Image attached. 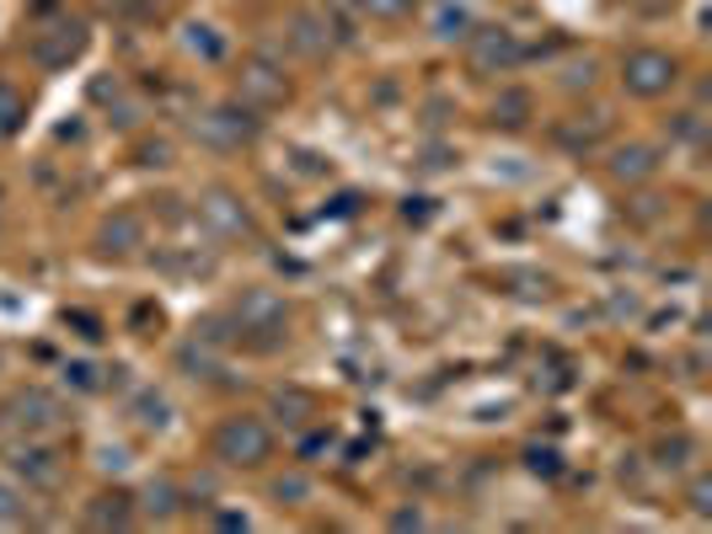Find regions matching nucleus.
<instances>
[{"label":"nucleus","mask_w":712,"mask_h":534,"mask_svg":"<svg viewBox=\"0 0 712 534\" xmlns=\"http://www.w3.org/2000/svg\"><path fill=\"white\" fill-rule=\"evenodd\" d=\"M64 374H75V386H81V390H96V369H92V363H75V369H64Z\"/></svg>","instance_id":"nucleus-34"},{"label":"nucleus","mask_w":712,"mask_h":534,"mask_svg":"<svg viewBox=\"0 0 712 534\" xmlns=\"http://www.w3.org/2000/svg\"><path fill=\"white\" fill-rule=\"evenodd\" d=\"M145 246V219L134 208H113L102 225H96V251L102 257H134Z\"/></svg>","instance_id":"nucleus-11"},{"label":"nucleus","mask_w":712,"mask_h":534,"mask_svg":"<svg viewBox=\"0 0 712 534\" xmlns=\"http://www.w3.org/2000/svg\"><path fill=\"white\" fill-rule=\"evenodd\" d=\"M530 471H558V454H552V449H530Z\"/></svg>","instance_id":"nucleus-33"},{"label":"nucleus","mask_w":712,"mask_h":534,"mask_svg":"<svg viewBox=\"0 0 712 534\" xmlns=\"http://www.w3.org/2000/svg\"><path fill=\"white\" fill-rule=\"evenodd\" d=\"M600 129H606V113H594V119H579V123H568V129H562V134H558V140H562V145H568V150H584V145H594V140H600Z\"/></svg>","instance_id":"nucleus-25"},{"label":"nucleus","mask_w":712,"mask_h":534,"mask_svg":"<svg viewBox=\"0 0 712 534\" xmlns=\"http://www.w3.org/2000/svg\"><path fill=\"white\" fill-rule=\"evenodd\" d=\"M530 119H536V96H530L526 86H504L494 96V123L498 129H526Z\"/></svg>","instance_id":"nucleus-16"},{"label":"nucleus","mask_w":712,"mask_h":534,"mask_svg":"<svg viewBox=\"0 0 712 534\" xmlns=\"http://www.w3.org/2000/svg\"><path fill=\"white\" fill-rule=\"evenodd\" d=\"M675 140H702V113H681L675 119Z\"/></svg>","instance_id":"nucleus-32"},{"label":"nucleus","mask_w":712,"mask_h":534,"mask_svg":"<svg viewBox=\"0 0 712 534\" xmlns=\"http://www.w3.org/2000/svg\"><path fill=\"white\" fill-rule=\"evenodd\" d=\"M183 49L193 60H220V54H225V38H220V28H210V22H187Z\"/></svg>","instance_id":"nucleus-20"},{"label":"nucleus","mask_w":712,"mask_h":534,"mask_svg":"<svg viewBox=\"0 0 712 534\" xmlns=\"http://www.w3.org/2000/svg\"><path fill=\"white\" fill-rule=\"evenodd\" d=\"M87 54V28L81 22H49L43 32H32V64L38 70H70Z\"/></svg>","instance_id":"nucleus-8"},{"label":"nucleus","mask_w":712,"mask_h":534,"mask_svg":"<svg viewBox=\"0 0 712 534\" xmlns=\"http://www.w3.org/2000/svg\"><path fill=\"white\" fill-rule=\"evenodd\" d=\"M17 129H22V96H17V86L0 81V140H11Z\"/></svg>","instance_id":"nucleus-26"},{"label":"nucleus","mask_w":712,"mask_h":534,"mask_svg":"<svg viewBox=\"0 0 712 534\" xmlns=\"http://www.w3.org/2000/svg\"><path fill=\"white\" fill-rule=\"evenodd\" d=\"M370 22H403V17H413L418 11V0H354Z\"/></svg>","instance_id":"nucleus-22"},{"label":"nucleus","mask_w":712,"mask_h":534,"mask_svg":"<svg viewBox=\"0 0 712 534\" xmlns=\"http://www.w3.org/2000/svg\"><path fill=\"white\" fill-rule=\"evenodd\" d=\"M429 518H424V507H397L391 513V530H424Z\"/></svg>","instance_id":"nucleus-30"},{"label":"nucleus","mask_w":712,"mask_h":534,"mask_svg":"<svg viewBox=\"0 0 712 534\" xmlns=\"http://www.w3.org/2000/svg\"><path fill=\"white\" fill-rule=\"evenodd\" d=\"M471 28H477L471 6H461V0H439V6H434L429 32L439 38V43H466V38H471Z\"/></svg>","instance_id":"nucleus-15"},{"label":"nucleus","mask_w":712,"mask_h":534,"mask_svg":"<svg viewBox=\"0 0 712 534\" xmlns=\"http://www.w3.org/2000/svg\"><path fill=\"white\" fill-rule=\"evenodd\" d=\"M199 225L220 240H252L257 236V219H252V204L231 187H210L199 198Z\"/></svg>","instance_id":"nucleus-5"},{"label":"nucleus","mask_w":712,"mask_h":534,"mask_svg":"<svg viewBox=\"0 0 712 534\" xmlns=\"http://www.w3.org/2000/svg\"><path fill=\"white\" fill-rule=\"evenodd\" d=\"M675 81H681V64H675V54H664V49H632V54L621 60V86H627V96L653 102V96L675 91Z\"/></svg>","instance_id":"nucleus-4"},{"label":"nucleus","mask_w":712,"mask_h":534,"mask_svg":"<svg viewBox=\"0 0 712 534\" xmlns=\"http://www.w3.org/2000/svg\"><path fill=\"white\" fill-rule=\"evenodd\" d=\"M466 54H471V64L482 75H509V70L526 64V43H520V32H509V28H471Z\"/></svg>","instance_id":"nucleus-6"},{"label":"nucleus","mask_w":712,"mask_h":534,"mask_svg":"<svg viewBox=\"0 0 712 534\" xmlns=\"http://www.w3.org/2000/svg\"><path fill=\"white\" fill-rule=\"evenodd\" d=\"M691 460H696V439L691 433H670V439H659V449H653V465L659 471H691Z\"/></svg>","instance_id":"nucleus-18"},{"label":"nucleus","mask_w":712,"mask_h":534,"mask_svg":"<svg viewBox=\"0 0 712 534\" xmlns=\"http://www.w3.org/2000/svg\"><path fill=\"white\" fill-rule=\"evenodd\" d=\"M653 172H659V150L643 145V140L617 145V150H611V161H606V177L621 182V187H638V182H649Z\"/></svg>","instance_id":"nucleus-12"},{"label":"nucleus","mask_w":712,"mask_h":534,"mask_svg":"<svg viewBox=\"0 0 712 534\" xmlns=\"http://www.w3.org/2000/svg\"><path fill=\"white\" fill-rule=\"evenodd\" d=\"M166 161H172V145H166V140H155V145L140 150V166H166Z\"/></svg>","instance_id":"nucleus-31"},{"label":"nucleus","mask_w":712,"mask_h":534,"mask_svg":"<svg viewBox=\"0 0 712 534\" xmlns=\"http://www.w3.org/2000/svg\"><path fill=\"white\" fill-rule=\"evenodd\" d=\"M274 503L279 507H306L311 503V475L306 471H284V475H274Z\"/></svg>","instance_id":"nucleus-21"},{"label":"nucleus","mask_w":712,"mask_h":534,"mask_svg":"<svg viewBox=\"0 0 712 534\" xmlns=\"http://www.w3.org/2000/svg\"><path fill=\"white\" fill-rule=\"evenodd\" d=\"M215 460L231 471H263L274 460V428L252 412H231L215 428Z\"/></svg>","instance_id":"nucleus-1"},{"label":"nucleus","mask_w":712,"mask_h":534,"mask_svg":"<svg viewBox=\"0 0 712 534\" xmlns=\"http://www.w3.org/2000/svg\"><path fill=\"white\" fill-rule=\"evenodd\" d=\"M289 43H295V54L322 60V54L333 49V28H327V17H322V11H295V17H289Z\"/></svg>","instance_id":"nucleus-13"},{"label":"nucleus","mask_w":712,"mask_h":534,"mask_svg":"<svg viewBox=\"0 0 712 534\" xmlns=\"http://www.w3.org/2000/svg\"><path fill=\"white\" fill-rule=\"evenodd\" d=\"M236 331L247 342H257V348H279L284 337H289V305H284V295L247 289V295L236 299Z\"/></svg>","instance_id":"nucleus-2"},{"label":"nucleus","mask_w":712,"mask_h":534,"mask_svg":"<svg viewBox=\"0 0 712 534\" xmlns=\"http://www.w3.org/2000/svg\"><path fill=\"white\" fill-rule=\"evenodd\" d=\"M11 471L28 481V492H60L64 486V460L49 444H17L11 449Z\"/></svg>","instance_id":"nucleus-9"},{"label":"nucleus","mask_w":712,"mask_h":534,"mask_svg":"<svg viewBox=\"0 0 712 534\" xmlns=\"http://www.w3.org/2000/svg\"><path fill=\"white\" fill-rule=\"evenodd\" d=\"M236 96H242L247 107H279L284 96H289V75H284V64H274L268 54H252V60H242Z\"/></svg>","instance_id":"nucleus-7"},{"label":"nucleus","mask_w":712,"mask_h":534,"mask_svg":"<svg viewBox=\"0 0 712 534\" xmlns=\"http://www.w3.org/2000/svg\"><path fill=\"white\" fill-rule=\"evenodd\" d=\"M685 507H691L696 518H708V513H712V475L708 471L691 475V486H685Z\"/></svg>","instance_id":"nucleus-27"},{"label":"nucleus","mask_w":712,"mask_h":534,"mask_svg":"<svg viewBox=\"0 0 712 534\" xmlns=\"http://www.w3.org/2000/svg\"><path fill=\"white\" fill-rule=\"evenodd\" d=\"M134 412H140V428H166V422H172V407H166V396H155V390L134 396Z\"/></svg>","instance_id":"nucleus-24"},{"label":"nucleus","mask_w":712,"mask_h":534,"mask_svg":"<svg viewBox=\"0 0 712 534\" xmlns=\"http://www.w3.org/2000/svg\"><path fill=\"white\" fill-rule=\"evenodd\" d=\"M6 417L22 428V433H49V428H60L64 422V407H60V396H49V390H17L11 401H6Z\"/></svg>","instance_id":"nucleus-10"},{"label":"nucleus","mask_w":712,"mask_h":534,"mask_svg":"<svg viewBox=\"0 0 712 534\" xmlns=\"http://www.w3.org/2000/svg\"><path fill=\"white\" fill-rule=\"evenodd\" d=\"M177 369H183L187 380H220V358L210 353V342H204V337L183 342V353H177Z\"/></svg>","instance_id":"nucleus-19"},{"label":"nucleus","mask_w":712,"mask_h":534,"mask_svg":"<svg viewBox=\"0 0 712 534\" xmlns=\"http://www.w3.org/2000/svg\"><path fill=\"white\" fill-rule=\"evenodd\" d=\"M274 412H279L284 422H306V417H311V396H301V390H279V396H274Z\"/></svg>","instance_id":"nucleus-28"},{"label":"nucleus","mask_w":712,"mask_h":534,"mask_svg":"<svg viewBox=\"0 0 712 534\" xmlns=\"http://www.w3.org/2000/svg\"><path fill=\"white\" fill-rule=\"evenodd\" d=\"M140 518V507L129 492H96L92 503H87V524L92 530H129Z\"/></svg>","instance_id":"nucleus-14"},{"label":"nucleus","mask_w":712,"mask_h":534,"mask_svg":"<svg viewBox=\"0 0 712 534\" xmlns=\"http://www.w3.org/2000/svg\"><path fill=\"white\" fill-rule=\"evenodd\" d=\"M28 518V492L17 481H0V530L6 524H22Z\"/></svg>","instance_id":"nucleus-23"},{"label":"nucleus","mask_w":712,"mask_h":534,"mask_svg":"<svg viewBox=\"0 0 712 534\" xmlns=\"http://www.w3.org/2000/svg\"><path fill=\"white\" fill-rule=\"evenodd\" d=\"M134 507H140L145 518H155V524H166V518H177L183 492H177V481H166V475H161V481H151V486H145V497H140Z\"/></svg>","instance_id":"nucleus-17"},{"label":"nucleus","mask_w":712,"mask_h":534,"mask_svg":"<svg viewBox=\"0 0 712 534\" xmlns=\"http://www.w3.org/2000/svg\"><path fill=\"white\" fill-rule=\"evenodd\" d=\"M562 86H568V91H579V86H594V64H589V60H579V64H568V70H562Z\"/></svg>","instance_id":"nucleus-29"},{"label":"nucleus","mask_w":712,"mask_h":534,"mask_svg":"<svg viewBox=\"0 0 712 534\" xmlns=\"http://www.w3.org/2000/svg\"><path fill=\"white\" fill-rule=\"evenodd\" d=\"M193 140L210 150H242L257 140V119H252L247 102H220V107H204L193 119Z\"/></svg>","instance_id":"nucleus-3"}]
</instances>
